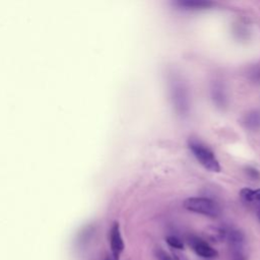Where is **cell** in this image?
<instances>
[{"label":"cell","mask_w":260,"mask_h":260,"mask_svg":"<svg viewBox=\"0 0 260 260\" xmlns=\"http://www.w3.org/2000/svg\"><path fill=\"white\" fill-rule=\"evenodd\" d=\"M105 260H111V259H110V258H106Z\"/></svg>","instance_id":"obj_13"},{"label":"cell","mask_w":260,"mask_h":260,"mask_svg":"<svg viewBox=\"0 0 260 260\" xmlns=\"http://www.w3.org/2000/svg\"><path fill=\"white\" fill-rule=\"evenodd\" d=\"M257 215H258V218L260 220V206L257 208Z\"/></svg>","instance_id":"obj_12"},{"label":"cell","mask_w":260,"mask_h":260,"mask_svg":"<svg viewBox=\"0 0 260 260\" xmlns=\"http://www.w3.org/2000/svg\"><path fill=\"white\" fill-rule=\"evenodd\" d=\"M177 5L180 7H183L184 9H192V10H198V9H205L210 7L213 3L210 1H197V0H183L176 2Z\"/></svg>","instance_id":"obj_7"},{"label":"cell","mask_w":260,"mask_h":260,"mask_svg":"<svg viewBox=\"0 0 260 260\" xmlns=\"http://www.w3.org/2000/svg\"><path fill=\"white\" fill-rule=\"evenodd\" d=\"M226 232L228 231L221 228H211L207 232V237L213 242H220L225 239Z\"/></svg>","instance_id":"obj_9"},{"label":"cell","mask_w":260,"mask_h":260,"mask_svg":"<svg viewBox=\"0 0 260 260\" xmlns=\"http://www.w3.org/2000/svg\"><path fill=\"white\" fill-rule=\"evenodd\" d=\"M187 242L191 249L195 252L196 255H198L201 258L205 259H211L217 256V251L212 248L205 240L197 237V236H189L187 239Z\"/></svg>","instance_id":"obj_4"},{"label":"cell","mask_w":260,"mask_h":260,"mask_svg":"<svg viewBox=\"0 0 260 260\" xmlns=\"http://www.w3.org/2000/svg\"><path fill=\"white\" fill-rule=\"evenodd\" d=\"M166 242L171 248L175 250H182L184 248L183 241L177 236H168L166 238Z\"/></svg>","instance_id":"obj_10"},{"label":"cell","mask_w":260,"mask_h":260,"mask_svg":"<svg viewBox=\"0 0 260 260\" xmlns=\"http://www.w3.org/2000/svg\"><path fill=\"white\" fill-rule=\"evenodd\" d=\"M240 199L244 204L258 208L260 206V189L243 188L240 191Z\"/></svg>","instance_id":"obj_6"},{"label":"cell","mask_w":260,"mask_h":260,"mask_svg":"<svg viewBox=\"0 0 260 260\" xmlns=\"http://www.w3.org/2000/svg\"><path fill=\"white\" fill-rule=\"evenodd\" d=\"M188 147L198 160V162L207 171L218 173L220 172V165L214 152L197 138L190 137L188 139Z\"/></svg>","instance_id":"obj_1"},{"label":"cell","mask_w":260,"mask_h":260,"mask_svg":"<svg viewBox=\"0 0 260 260\" xmlns=\"http://www.w3.org/2000/svg\"><path fill=\"white\" fill-rule=\"evenodd\" d=\"M157 257L159 258V260H174L171 256H169L165 251L162 250H158L157 253H156Z\"/></svg>","instance_id":"obj_11"},{"label":"cell","mask_w":260,"mask_h":260,"mask_svg":"<svg viewBox=\"0 0 260 260\" xmlns=\"http://www.w3.org/2000/svg\"><path fill=\"white\" fill-rule=\"evenodd\" d=\"M244 123L249 129L257 130L260 128V112H250L246 115L244 119Z\"/></svg>","instance_id":"obj_8"},{"label":"cell","mask_w":260,"mask_h":260,"mask_svg":"<svg viewBox=\"0 0 260 260\" xmlns=\"http://www.w3.org/2000/svg\"><path fill=\"white\" fill-rule=\"evenodd\" d=\"M229 247L232 251L234 260H245L244 257V243L245 238L241 231L231 230L226 232V237Z\"/></svg>","instance_id":"obj_3"},{"label":"cell","mask_w":260,"mask_h":260,"mask_svg":"<svg viewBox=\"0 0 260 260\" xmlns=\"http://www.w3.org/2000/svg\"><path fill=\"white\" fill-rule=\"evenodd\" d=\"M110 247L112 251L113 260H119L120 255L124 251L125 244L121 236L120 226L118 222H114L110 231Z\"/></svg>","instance_id":"obj_5"},{"label":"cell","mask_w":260,"mask_h":260,"mask_svg":"<svg viewBox=\"0 0 260 260\" xmlns=\"http://www.w3.org/2000/svg\"><path fill=\"white\" fill-rule=\"evenodd\" d=\"M183 206L185 209L209 216L212 218L218 217L221 213L220 206L218 203L207 197H190L184 200Z\"/></svg>","instance_id":"obj_2"}]
</instances>
